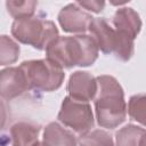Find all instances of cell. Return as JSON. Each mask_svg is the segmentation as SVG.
<instances>
[{
    "instance_id": "obj_1",
    "label": "cell",
    "mask_w": 146,
    "mask_h": 146,
    "mask_svg": "<svg viewBox=\"0 0 146 146\" xmlns=\"http://www.w3.org/2000/svg\"><path fill=\"white\" fill-rule=\"evenodd\" d=\"M98 44L91 35L58 36L46 49L47 58L62 68L89 66L98 57Z\"/></svg>"
},
{
    "instance_id": "obj_2",
    "label": "cell",
    "mask_w": 146,
    "mask_h": 146,
    "mask_svg": "<svg viewBox=\"0 0 146 146\" xmlns=\"http://www.w3.org/2000/svg\"><path fill=\"white\" fill-rule=\"evenodd\" d=\"M98 90L95 97L97 122L103 128L114 129L127 115L124 94L117 80L111 75L97 78Z\"/></svg>"
},
{
    "instance_id": "obj_3",
    "label": "cell",
    "mask_w": 146,
    "mask_h": 146,
    "mask_svg": "<svg viewBox=\"0 0 146 146\" xmlns=\"http://www.w3.org/2000/svg\"><path fill=\"white\" fill-rule=\"evenodd\" d=\"M11 34L22 43L43 50L58 38V30L54 22L40 17H29L13 23Z\"/></svg>"
},
{
    "instance_id": "obj_4",
    "label": "cell",
    "mask_w": 146,
    "mask_h": 146,
    "mask_svg": "<svg viewBox=\"0 0 146 146\" xmlns=\"http://www.w3.org/2000/svg\"><path fill=\"white\" fill-rule=\"evenodd\" d=\"M113 25L116 34L114 54L121 60H128L133 54V41L138 35L141 21L132 8H119L113 16Z\"/></svg>"
},
{
    "instance_id": "obj_5",
    "label": "cell",
    "mask_w": 146,
    "mask_h": 146,
    "mask_svg": "<svg viewBox=\"0 0 146 146\" xmlns=\"http://www.w3.org/2000/svg\"><path fill=\"white\" fill-rule=\"evenodd\" d=\"M19 67L25 73L30 88L40 91H52L58 89L65 78L63 68L48 58L25 60Z\"/></svg>"
},
{
    "instance_id": "obj_6",
    "label": "cell",
    "mask_w": 146,
    "mask_h": 146,
    "mask_svg": "<svg viewBox=\"0 0 146 146\" xmlns=\"http://www.w3.org/2000/svg\"><path fill=\"white\" fill-rule=\"evenodd\" d=\"M58 120L80 135L87 133L94 125V114L90 105L86 102L75 100L70 96L65 97L62 103Z\"/></svg>"
},
{
    "instance_id": "obj_7",
    "label": "cell",
    "mask_w": 146,
    "mask_h": 146,
    "mask_svg": "<svg viewBox=\"0 0 146 146\" xmlns=\"http://www.w3.org/2000/svg\"><path fill=\"white\" fill-rule=\"evenodd\" d=\"M30 84L23 70L18 67H8L1 71L0 74V92L6 100H11L23 92L27 91Z\"/></svg>"
},
{
    "instance_id": "obj_8",
    "label": "cell",
    "mask_w": 146,
    "mask_h": 146,
    "mask_svg": "<svg viewBox=\"0 0 146 146\" xmlns=\"http://www.w3.org/2000/svg\"><path fill=\"white\" fill-rule=\"evenodd\" d=\"M92 19L94 17L82 10L76 2L65 6L58 14V22L66 32L84 33L89 30Z\"/></svg>"
},
{
    "instance_id": "obj_9",
    "label": "cell",
    "mask_w": 146,
    "mask_h": 146,
    "mask_svg": "<svg viewBox=\"0 0 146 146\" xmlns=\"http://www.w3.org/2000/svg\"><path fill=\"white\" fill-rule=\"evenodd\" d=\"M97 90H98L97 79H95L90 73L83 71H76L70 76L67 91L71 98L88 103L89 100L96 97Z\"/></svg>"
},
{
    "instance_id": "obj_10",
    "label": "cell",
    "mask_w": 146,
    "mask_h": 146,
    "mask_svg": "<svg viewBox=\"0 0 146 146\" xmlns=\"http://www.w3.org/2000/svg\"><path fill=\"white\" fill-rule=\"evenodd\" d=\"M88 31L90 32V35L95 39L98 48L103 52H114L116 46L115 30L110 26L105 18H94L90 23Z\"/></svg>"
},
{
    "instance_id": "obj_11",
    "label": "cell",
    "mask_w": 146,
    "mask_h": 146,
    "mask_svg": "<svg viewBox=\"0 0 146 146\" xmlns=\"http://www.w3.org/2000/svg\"><path fill=\"white\" fill-rule=\"evenodd\" d=\"M41 127L32 122H17L10 128L13 146H33L38 143Z\"/></svg>"
},
{
    "instance_id": "obj_12",
    "label": "cell",
    "mask_w": 146,
    "mask_h": 146,
    "mask_svg": "<svg viewBox=\"0 0 146 146\" xmlns=\"http://www.w3.org/2000/svg\"><path fill=\"white\" fill-rule=\"evenodd\" d=\"M44 146H76L74 135L56 122L49 123L43 131Z\"/></svg>"
},
{
    "instance_id": "obj_13",
    "label": "cell",
    "mask_w": 146,
    "mask_h": 146,
    "mask_svg": "<svg viewBox=\"0 0 146 146\" xmlns=\"http://www.w3.org/2000/svg\"><path fill=\"white\" fill-rule=\"evenodd\" d=\"M145 132L146 130L138 125L128 124L116 132V146H139Z\"/></svg>"
},
{
    "instance_id": "obj_14",
    "label": "cell",
    "mask_w": 146,
    "mask_h": 146,
    "mask_svg": "<svg viewBox=\"0 0 146 146\" xmlns=\"http://www.w3.org/2000/svg\"><path fill=\"white\" fill-rule=\"evenodd\" d=\"M79 145L80 146H114V141L112 136L107 131L96 129L81 135L79 138Z\"/></svg>"
},
{
    "instance_id": "obj_15",
    "label": "cell",
    "mask_w": 146,
    "mask_h": 146,
    "mask_svg": "<svg viewBox=\"0 0 146 146\" xmlns=\"http://www.w3.org/2000/svg\"><path fill=\"white\" fill-rule=\"evenodd\" d=\"M36 6H38L36 1H7L6 2L8 13L15 18V21L32 17Z\"/></svg>"
},
{
    "instance_id": "obj_16",
    "label": "cell",
    "mask_w": 146,
    "mask_h": 146,
    "mask_svg": "<svg viewBox=\"0 0 146 146\" xmlns=\"http://www.w3.org/2000/svg\"><path fill=\"white\" fill-rule=\"evenodd\" d=\"M128 113L132 120L146 127V94H138L130 98Z\"/></svg>"
},
{
    "instance_id": "obj_17",
    "label": "cell",
    "mask_w": 146,
    "mask_h": 146,
    "mask_svg": "<svg viewBox=\"0 0 146 146\" xmlns=\"http://www.w3.org/2000/svg\"><path fill=\"white\" fill-rule=\"evenodd\" d=\"M19 55V46L9 36L1 35L0 40V64L7 65L16 62Z\"/></svg>"
},
{
    "instance_id": "obj_18",
    "label": "cell",
    "mask_w": 146,
    "mask_h": 146,
    "mask_svg": "<svg viewBox=\"0 0 146 146\" xmlns=\"http://www.w3.org/2000/svg\"><path fill=\"white\" fill-rule=\"evenodd\" d=\"M76 3L80 7H83L87 10H90L94 13H100L105 6L104 1H78Z\"/></svg>"
},
{
    "instance_id": "obj_19",
    "label": "cell",
    "mask_w": 146,
    "mask_h": 146,
    "mask_svg": "<svg viewBox=\"0 0 146 146\" xmlns=\"http://www.w3.org/2000/svg\"><path fill=\"white\" fill-rule=\"evenodd\" d=\"M139 146H146V132L143 135V137L139 141Z\"/></svg>"
},
{
    "instance_id": "obj_20",
    "label": "cell",
    "mask_w": 146,
    "mask_h": 146,
    "mask_svg": "<svg viewBox=\"0 0 146 146\" xmlns=\"http://www.w3.org/2000/svg\"><path fill=\"white\" fill-rule=\"evenodd\" d=\"M33 146H44V145H43V143H40V141H38V143H36V144H34Z\"/></svg>"
}]
</instances>
